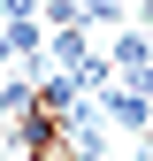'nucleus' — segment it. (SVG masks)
<instances>
[{
  "mask_svg": "<svg viewBox=\"0 0 153 161\" xmlns=\"http://www.w3.org/2000/svg\"><path fill=\"white\" fill-rule=\"evenodd\" d=\"M100 54L115 62V77H130V69L153 62V31H115V46H100Z\"/></svg>",
  "mask_w": 153,
  "mask_h": 161,
  "instance_id": "1",
  "label": "nucleus"
},
{
  "mask_svg": "<svg viewBox=\"0 0 153 161\" xmlns=\"http://www.w3.org/2000/svg\"><path fill=\"white\" fill-rule=\"evenodd\" d=\"M38 23H46V31H69V23H92V15H84V0H38Z\"/></svg>",
  "mask_w": 153,
  "mask_h": 161,
  "instance_id": "2",
  "label": "nucleus"
},
{
  "mask_svg": "<svg viewBox=\"0 0 153 161\" xmlns=\"http://www.w3.org/2000/svg\"><path fill=\"white\" fill-rule=\"evenodd\" d=\"M0 23H38V0H0Z\"/></svg>",
  "mask_w": 153,
  "mask_h": 161,
  "instance_id": "3",
  "label": "nucleus"
},
{
  "mask_svg": "<svg viewBox=\"0 0 153 161\" xmlns=\"http://www.w3.org/2000/svg\"><path fill=\"white\" fill-rule=\"evenodd\" d=\"M123 8H130V0H84V15H92V23H123Z\"/></svg>",
  "mask_w": 153,
  "mask_h": 161,
  "instance_id": "4",
  "label": "nucleus"
},
{
  "mask_svg": "<svg viewBox=\"0 0 153 161\" xmlns=\"http://www.w3.org/2000/svg\"><path fill=\"white\" fill-rule=\"evenodd\" d=\"M123 85H130V92H138V100H153V62H145V69H130V77H123Z\"/></svg>",
  "mask_w": 153,
  "mask_h": 161,
  "instance_id": "5",
  "label": "nucleus"
},
{
  "mask_svg": "<svg viewBox=\"0 0 153 161\" xmlns=\"http://www.w3.org/2000/svg\"><path fill=\"white\" fill-rule=\"evenodd\" d=\"M138 23H145V31H153V0H145V8H138Z\"/></svg>",
  "mask_w": 153,
  "mask_h": 161,
  "instance_id": "6",
  "label": "nucleus"
},
{
  "mask_svg": "<svg viewBox=\"0 0 153 161\" xmlns=\"http://www.w3.org/2000/svg\"><path fill=\"white\" fill-rule=\"evenodd\" d=\"M8 153H15V146H8V130H0V161H8Z\"/></svg>",
  "mask_w": 153,
  "mask_h": 161,
  "instance_id": "7",
  "label": "nucleus"
},
{
  "mask_svg": "<svg viewBox=\"0 0 153 161\" xmlns=\"http://www.w3.org/2000/svg\"><path fill=\"white\" fill-rule=\"evenodd\" d=\"M138 161H153V146H145V153H138Z\"/></svg>",
  "mask_w": 153,
  "mask_h": 161,
  "instance_id": "8",
  "label": "nucleus"
}]
</instances>
